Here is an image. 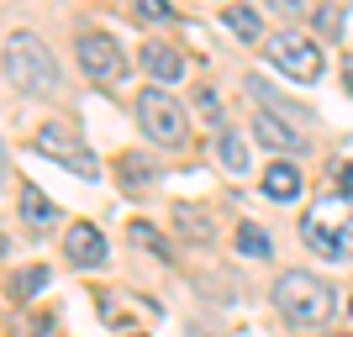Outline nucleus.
<instances>
[{"label": "nucleus", "instance_id": "obj_14", "mask_svg": "<svg viewBox=\"0 0 353 337\" xmlns=\"http://www.w3.org/2000/svg\"><path fill=\"white\" fill-rule=\"evenodd\" d=\"M216 153H221V163H227L232 174H243V169H248V147H243V137H237L232 127H221V137H216Z\"/></svg>", "mask_w": 353, "mask_h": 337}, {"label": "nucleus", "instance_id": "obj_11", "mask_svg": "<svg viewBox=\"0 0 353 337\" xmlns=\"http://www.w3.org/2000/svg\"><path fill=\"white\" fill-rule=\"evenodd\" d=\"M16 205H21V216H27L32 227H53V221H59V205L48 201L37 185H27V179H21V190H16Z\"/></svg>", "mask_w": 353, "mask_h": 337}, {"label": "nucleus", "instance_id": "obj_10", "mask_svg": "<svg viewBox=\"0 0 353 337\" xmlns=\"http://www.w3.org/2000/svg\"><path fill=\"white\" fill-rule=\"evenodd\" d=\"M264 195L269 201H295V195H301V169L285 163V159H274L264 169Z\"/></svg>", "mask_w": 353, "mask_h": 337}, {"label": "nucleus", "instance_id": "obj_21", "mask_svg": "<svg viewBox=\"0 0 353 337\" xmlns=\"http://www.w3.org/2000/svg\"><path fill=\"white\" fill-rule=\"evenodd\" d=\"M190 337H211V332H201V327H195V332H190Z\"/></svg>", "mask_w": 353, "mask_h": 337}, {"label": "nucleus", "instance_id": "obj_8", "mask_svg": "<svg viewBox=\"0 0 353 337\" xmlns=\"http://www.w3.org/2000/svg\"><path fill=\"white\" fill-rule=\"evenodd\" d=\"M253 137H259L269 153H301V147H306V132L290 127V121H280L274 111H259V116H253Z\"/></svg>", "mask_w": 353, "mask_h": 337}, {"label": "nucleus", "instance_id": "obj_4", "mask_svg": "<svg viewBox=\"0 0 353 337\" xmlns=\"http://www.w3.org/2000/svg\"><path fill=\"white\" fill-rule=\"evenodd\" d=\"M269 59H274V69L280 74H290L295 85H316V79H322V48L311 43V37H301V32H274V37H269Z\"/></svg>", "mask_w": 353, "mask_h": 337}, {"label": "nucleus", "instance_id": "obj_5", "mask_svg": "<svg viewBox=\"0 0 353 337\" xmlns=\"http://www.w3.org/2000/svg\"><path fill=\"white\" fill-rule=\"evenodd\" d=\"M74 53H79V69H85L95 85H117L121 69H127V63H121V48L111 43L105 32H85V37L74 43Z\"/></svg>", "mask_w": 353, "mask_h": 337}, {"label": "nucleus", "instance_id": "obj_2", "mask_svg": "<svg viewBox=\"0 0 353 337\" xmlns=\"http://www.w3.org/2000/svg\"><path fill=\"white\" fill-rule=\"evenodd\" d=\"M274 306L290 316L295 327H322L332 311H338V300H332V285L316 274H306V269H290V274H280V285H274Z\"/></svg>", "mask_w": 353, "mask_h": 337}, {"label": "nucleus", "instance_id": "obj_15", "mask_svg": "<svg viewBox=\"0 0 353 337\" xmlns=\"http://www.w3.org/2000/svg\"><path fill=\"white\" fill-rule=\"evenodd\" d=\"M174 227L185 237H195V243H211V221L201 216V205H179V211H174Z\"/></svg>", "mask_w": 353, "mask_h": 337}, {"label": "nucleus", "instance_id": "obj_1", "mask_svg": "<svg viewBox=\"0 0 353 337\" xmlns=\"http://www.w3.org/2000/svg\"><path fill=\"white\" fill-rule=\"evenodd\" d=\"M6 85L21 90V95H53V85H59V63L32 32L6 37Z\"/></svg>", "mask_w": 353, "mask_h": 337}, {"label": "nucleus", "instance_id": "obj_22", "mask_svg": "<svg viewBox=\"0 0 353 337\" xmlns=\"http://www.w3.org/2000/svg\"><path fill=\"white\" fill-rule=\"evenodd\" d=\"M348 311H353V306H348Z\"/></svg>", "mask_w": 353, "mask_h": 337}, {"label": "nucleus", "instance_id": "obj_12", "mask_svg": "<svg viewBox=\"0 0 353 337\" xmlns=\"http://www.w3.org/2000/svg\"><path fill=\"white\" fill-rule=\"evenodd\" d=\"M301 237H306V243H311L316 253H322V258H348V237H343V232H332V227H322L316 216H306V221H301Z\"/></svg>", "mask_w": 353, "mask_h": 337}, {"label": "nucleus", "instance_id": "obj_16", "mask_svg": "<svg viewBox=\"0 0 353 337\" xmlns=\"http://www.w3.org/2000/svg\"><path fill=\"white\" fill-rule=\"evenodd\" d=\"M237 248L248 253V258H269V253H274V243H269L253 221H243V227H237Z\"/></svg>", "mask_w": 353, "mask_h": 337}, {"label": "nucleus", "instance_id": "obj_19", "mask_svg": "<svg viewBox=\"0 0 353 337\" xmlns=\"http://www.w3.org/2000/svg\"><path fill=\"white\" fill-rule=\"evenodd\" d=\"M269 6H274L280 16H290V21H301V16H311V6H316V0H269Z\"/></svg>", "mask_w": 353, "mask_h": 337}, {"label": "nucleus", "instance_id": "obj_20", "mask_svg": "<svg viewBox=\"0 0 353 337\" xmlns=\"http://www.w3.org/2000/svg\"><path fill=\"white\" fill-rule=\"evenodd\" d=\"M343 85H348V95H353V59L343 63Z\"/></svg>", "mask_w": 353, "mask_h": 337}, {"label": "nucleus", "instance_id": "obj_7", "mask_svg": "<svg viewBox=\"0 0 353 337\" xmlns=\"http://www.w3.org/2000/svg\"><path fill=\"white\" fill-rule=\"evenodd\" d=\"M63 253H69L74 269H95L105 258V232L90 227V221H74L69 232H63Z\"/></svg>", "mask_w": 353, "mask_h": 337}, {"label": "nucleus", "instance_id": "obj_6", "mask_svg": "<svg viewBox=\"0 0 353 337\" xmlns=\"http://www.w3.org/2000/svg\"><path fill=\"white\" fill-rule=\"evenodd\" d=\"M32 147H37V153H48V159H69V163H74V174H85V179L101 174V169H95V159H90V147L79 143V137H74L63 121H48V127H37Z\"/></svg>", "mask_w": 353, "mask_h": 337}, {"label": "nucleus", "instance_id": "obj_3", "mask_svg": "<svg viewBox=\"0 0 353 337\" xmlns=\"http://www.w3.org/2000/svg\"><path fill=\"white\" fill-rule=\"evenodd\" d=\"M137 121H143V132L159 147H179L190 137V116H185V105L169 90H143L137 95Z\"/></svg>", "mask_w": 353, "mask_h": 337}, {"label": "nucleus", "instance_id": "obj_9", "mask_svg": "<svg viewBox=\"0 0 353 337\" xmlns=\"http://www.w3.org/2000/svg\"><path fill=\"white\" fill-rule=\"evenodd\" d=\"M143 69L153 74L159 85H179V79H185V59L163 43H143Z\"/></svg>", "mask_w": 353, "mask_h": 337}, {"label": "nucleus", "instance_id": "obj_18", "mask_svg": "<svg viewBox=\"0 0 353 337\" xmlns=\"http://www.w3.org/2000/svg\"><path fill=\"white\" fill-rule=\"evenodd\" d=\"M132 243H143V248H153V253H159V258H169V243H163V237L153 232L148 221H132Z\"/></svg>", "mask_w": 353, "mask_h": 337}, {"label": "nucleus", "instance_id": "obj_17", "mask_svg": "<svg viewBox=\"0 0 353 337\" xmlns=\"http://www.w3.org/2000/svg\"><path fill=\"white\" fill-rule=\"evenodd\" d=\"M132 16L159 27V21H169V16H174V6H169V0H132Z\"/></svg>", "mask_w": 353, "mask_h": 337}, {"label": "nucleus", "instance_id": "obj_13", "mask_svg": "<svg viewBox=\"0 0 353 337\" xmlns=\"http://www.w3.org/2000/svg\"><path fill=\"white\" fill-rule=\"evenodd\" d=\"M227 27H232L243 43H264V21H259L253 6H227Z\"/></svg>", "mask_w": 353, "mask_h": 337}]
</instances>
